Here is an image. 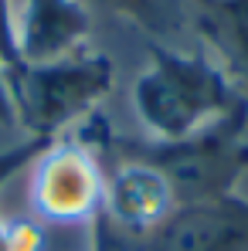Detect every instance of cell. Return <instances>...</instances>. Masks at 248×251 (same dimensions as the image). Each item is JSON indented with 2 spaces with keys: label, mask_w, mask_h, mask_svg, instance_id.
Here are the masks:
<instances>
[{
  "label": "cell",
  "mask_w": 248,
  "mask_h": 251,
  "mask_svg": "<svg viewBox=\"0 0 248 251\" xmlns=\"http://www.w3.org/2000/svg\"><path fill=\"white\" fill-rule=\"evenodd\" d=\"M14 119L28 136L58 139L65 129L92 116L95 105L109 95L116 68L99 51H75L58 61L41 65H10L3 68Z\"/></svg>",
  "instance_id": "3957f363"
},
{
  "label": "cell",
  "mask_w": 248,
  "mask_h": 251,
  "mask_svg": "<svg viewBox=\"0 0 248 251\" xmlns=\"http://www.w3.org/2000/svg\"><path fill=\"white\" fill-rule=\"evenodd\" d=\"M92 38V14L82 0H24L14 14V44L24 65L58 61L85 51Z\"/></svg>",
  "instance_id": "8992f818"
},
{
  "label": "cell",
  "mask_w": 248,
  "mask_h": 251,
  "mask_svg": "<svg viewBox=\"0 0 248 251\" xmlns=\"http://www.w3.org/2000/svg\"><path fill=\"white\" fill-rule=\"evenodd\" d=\"M17 44H14V7L10 0H0V65H17Z\"/></svg>",
  "instance_id": "8fae6325"
},
{
  "label": "cell",
  "mask_w": 248,
  "mask_h": 251,
  "mask_svg": "<svg viewBox=\"0 0 248 251\" xmlns=\"http://www.w3.org/2000/svg\"><path fill=\"white\" fill-rule=\"evenodd\" d=\"M0 251H44V227L38 221L0 214Z\"/></svg>",
  "instance_id": "9c48e42d"
},
{
  "label": "cell",
  "mask_w": 248,
  "mask_h": 251,
  "mask_svg": "<svg viewBox=\"0 0 248 251\" xmlns=\"http://www.w3.org/2000/svg\"><path fill=\"white\" fill-rule=\"evenodd\" d=\"M129 99L136 119L157 143L197 136L248 109V95L218 58L160 41H150V61L136 75Z\"/></svg>",
  "instance_id": "6da1fadb"
},
{
  "label": "cell",
  "mask_w": 248,
  "mask_h": 251,
  "mask_svg": "<svg viewBox=\"0 0 248 251\" xmlns=\"http://www.w3.org/2000/svg\"><path fill=\"white\" fill-rule=\"evenodd\" d=\"M106 10L119 14L126 21H133L139 31H146L153 41L173 31V10L166 0H95Z\"/></svg>",
  "instance_id": "ba28073f"
},
{
  "label": "cell",
  "mask_w": 248,
  "mask_h": 251,
  "mask_svg": "<svg viewBox=\"0 0 248 251\" xmlns=\"http://www.w3.org/2000/svg\"><path fill=\"white\" fill-rule=\"evenodd\" d=\"M0 126H17V119H14V105H10V92H7L3 65H0Z\"/></svg>",
  "instance_id": "7c38bea8"
},
{
  "label": "cell",
  "mask_w": 248,
  "mask_h": 251,
  "mask_svg": "<svg viewBox=\"0 0 248 251\" xmlns=\"http://www.w3.org/2000/svg\"><path fill=\"white\" fill-rule=\"evenodd\" d=\"M95 139L116 153L153 163L173 187L177 204L235 194L238 180L248 173V109L214 123L197 136L173 139V143L123 139V136H112L106 126H99Z\"/></svg>",
  "instance_id": "7a4b0ae2"
},
{
  "label": "cell",
  "mask_w": 248,
  "mask_h": 251,
  "mask_svg": "<svg viewBox=\"0 0 248 251\" xmlns=\"http://www.w3.org/2000/svg\"><path fill=\"white\" fill-rule=\"evenodd\" d=\"M126 251H248V197L177 204L153 234Z\"/></svg>",
  "instance_id": "5b68a950"
},
{
  "label": "cell",
  "mask_w": 248,
  "mask_h": 251,
  "mask_svg": "<svg viewBox=\"0 0 248 251\" xmlns=\"http://www.w3.org/2000/svg\"><path fill=\"white\" fill-rule=\"evenodd\" d=\"M204 34V41L218 51L228 75L248 95V0H180Z\"/></svg>",
  "instance_id": "52a82bcc"
},
{
  "label": "cell",
  "mask_w": 248,
  "mask_h": 251,
  "mask_svg": "<svg viewBox=\"0 0 248 251\" xmlns=\"http://www.w3.org/2000/svg\"><path fill=\"white\" fill-rule=\"evenodd\" d=\"M106 197V167L82 139H55L31 163V204L55 224H92Z\"/></svg>",
  "instance_id": "277c9868"
},
{
  "label": "cell",
  "mask_w": 248,
  "mask_h": 251,
  "mask_svg": "<svg viewBox=\"0 0 248 251\" xmlns=\"http://www.w3.org/2000/svg\"><path fill=\"white\" fill-rule=\"evenodd\" d=\"M51 146V139H38V136H24L21 143H14V146H7V150H0V190L17 176V173H24V170H31V163L41 156L44 150Z\"/></svg>",
  "instance_id": "30bf717a"
}]
</instances>
